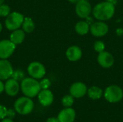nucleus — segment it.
I'll list each match as a JSON object with an SVG mask.
<instances>
[{"label": "nucleus", "mask_w": 123, "mask_h": 122, "mask_svg": "<svg viewBox=\"0 0 123 122\" xmlns=\"http://www.w3.org/2000/svg\"><path fill=\"white\" fill-rule=\"evenodd\" d=\"M115 12V4L109 1H104L97 4L93 9L94 17L99 21L110 19Z\"/></svg>", "instance_id": "f257e3e1"}, {"label": "nucleus", "mask_w": 123, "mask_h": 122, "mask_svg": "<svg viewBox=\"0 0 123 122\" xmlns=\"http://www.w3.org/2000/svg\"><path fill=\"white\" fill-rule=\"evenodd\" d=\"M20 87L24 95L29 98L37 96L41 89L40 83L33 78H24L21 82Z\"/></svg>", "instance_id": "f03ea898"}, {"label": "nucleus", "mask_w": 123, "mask_h": 122, "mask_svg": "<svg viewBox=\"0 0 123 122\" xmlns=\"http://www.w3.org/2000/svg\"><path fill=\"white\" fill-rule=\"evenodd\" d=\"M14 110L21 115L30 114L34 109V103L29 97L19 98L14 104Z\"/></svg>", "instance_id": "7ed1b4c3"}, {"label": "nucleus", "mask_w": 123, "mask_h": 122, "mask_svg": "<svg viewBox=\"0 0 123 122\" xmlns=\"http://www.w3.org/2000/svg\"><path fill=\"white\" fill-rule=\"evenodd\" d=\"M24 16L19 12H12L6 18L5 26L7 29L11 31L17 29L22 26V22L24 21Z\"/></svg>", "instance_id": "20e7f679"}, {"label": "nucleus", "mask_w": 123, "mask_h": 122, "mask_svg": "<svg viewBox=\"0 0 123 122\" xmlns=\"http://www.w3.org/2000/svg\"><path fill=\"white\" fill-rule=\"evenodd\" d=\"M105 99L110 103H117L123 98V91L122 88L116 85H112L107 87L105 91Z\"/></svg>", "instance_id": "39448f33"}, {"label": "nucleus", "mask_w": 123, "mask_h": 122, "mask_svg": "<svg viewBox=\"0 0 123 122\" xmlns=\"http://www.w3.org/2000/svg\"><path fill=\"white\" fill-rule=\"evenodd\" d=\"M27 71L29 75L35 79L42 78L45 75V68L44 65L39 62L31 63L28 65Z\"/></svg>", "instance_id": "423d86ee"}, {"label": "nucleus", "mask_w": 123, "mask_h": 122, "mask_svg": "<svg viewBox=\"0 0 123 122\" xmlns=\"http://www.w3.org/2000/svg\"><path fill=\"white\" fill-rule=\"evenodd\" d=\"M16 45L11 40H4L0 41V58L6 59L9 58L14 52Z\"/></svg>", "instance_id": "0eeeda50"}, {"label": "nucleus", "mask_w": 123, "mask_h": 122, "mask_svg": "<svg viewBox=\"0 0 123 122\" xmlns=\"http://www.w3.org/2000/svg\"><path fill=\"white\" fill-rule=\"evenodd\" d=\"M92 12V6L87 0H79L76 4V13L80 18H87Z\"/></svg>", "instance_id": "6e6552de"}, {"label": "nucleus", "mask_w": 123, "mask_h": 122, "mask_svg": "<svg viewBox=\"0 0 123 122\" xmlns=\"http://www.w3.org/2000/svg\"><path fill=\"white\" fill-rule=\"evenodd\" d=\"M109 27L107 24L102 21L97 22L93 23L90 27V32L94 37H100L107 35L108 32Z\"/></svg>", "instance_id": "1a4fd4ad"}, {"label": "nucleus", "mask_w": 123, "mask_h": 122, "mask_svg": "<svg viewBox=\"0 0 123 122\" xmlns=\"http://www.w3.org/2000/svg\"><path fill=\"white\" fill-rule=\"evenodd\" d=\"M97 61L102 67L105 68H109L113 65L115 60L112 54L107 51H103L99 53L97 56Z\"/></svg>", "instance_id": "9d476101"}, {"label": "nucleus", "mask_w": 123, "mask_h": 122, "mask_svg": "<svg viewBox=\"0 0 123 122\" xmlns=\"http://www.w3.org/2000/svg\"><path fill=\"white\" fill-rule=\"evenodd\" d=\"M13 68L6 59L0 60V80H6L12 76Z\"/></svg>", "instance_id": "9b49d317"}, {"label": "nucleus", "mask_w": 123, "mask_h": 122, "mask_svg": "<svg viewBox=\"0 0 123 122\" xmlns=\"http://www.w3.org/2000/svg\"><path fill=\"white\" fill-rule=\"evenodd\" d=\"M86 86L81 82H76L71 85L70 88V93L73 97L81 98L87 93Z\"/></svg>", "instance_id": "f8f14e48"}, {"label": "nucleus", "mask_w": 123, "mask_h": 122, "mask_svg": "<svg viewBox=\"0 0 123 122\" xmlns=\"http://www.w3.org/2000/svg\"><path fill=\"white\" fill-rule=\"evenodd\" d=\"M38 100L43 106H48L53 101V94L48 89H43L38 93Z\"/></svg>", "instance_id": "ddd939ff"}, {"label": "nucleus", "mask_w": 123, "mask_h": 122, "mask_svg": "<svg viewBox=\"0 0 123 122\" xmlns=\"http://www.w3.org/2000/svg\"><path fill=\"white\" fill-rule=\"evenodd\" d=\"M76 118L75 111L69 107H67L58 114V119L60 122H74Z\"/></svg>", "instance_id": "4468645a"}, {"label": "nucleus", "mask_w": 123, "mask_h": 122, "mask_svg": "<svg viewBox=\"0 0 123 122\" xmlns=\"http://www.w3.org/2000/svg\"><path fill=\"white\" fill-rule=\"evenodd\" d=\"M4 90L7 95L10 96H16L19 90V86L18 81L13 78L8 79L4 85Z\"/></svg>", "instance_id": "2eb2a0df"}, {"label": "nucleus", "mask_w": 123, "mask_h": 122, "mask_svg": "<svg viewBox=\"0 0 123 122\" xmlns=\"http://www.w3.org/2000/svg\"><path fill=\"white\" fill-rule=\"evenodd\" d=\"M66 55L70 61L76 62L81 59L82 56V51L79 47L73 45L67 49Z\"/></svg>", "instance_id": "dca6fc26"}, {"label": "nucleus", "mask_w": 123, "mask_h": 122, "mask_svg": "<svg viewBox=\"0 0 123 122\" xmlns=\"http://www.w3.org/2000/svg\"><path fill=\"white\" fill-rule=\"evenodd\" d=\"M25 35V32L22 29H15L10 35V40L15 45L20 44L23 42Z\"/></svg>", "instance_id": "f3484780"}, {"label": "nucleus", "mask_w": 123, "mask_h": 122, "mask_svg": "<svg viewBox=\"0 0 123 122\" xmlns=\"http://www.w3.org/2000/svg\"><path fill=\"white\" fill-rule=\"evenodd\" d=\"M75 30L79 35H84L89 32V31L90 30V27H89V24L86 22L80 21L76 23L75 26Z\"/></svg>", "instance_id": "a211bd4d"}, {"label": "nucleus", "mask_w": 123, "mask_h": 122, "mask_svg": "<svg viewBox=\"0 0 123 122\" xmlns=\"http://www.w3.org/2000/svg\"><path fill=\"white\" fill-rule=\"evenodd\" d=\"M88 96L90 99L93 100L99 99L102 96V90L97 86H92L87 91Z\"/></svg>", "instance_id": "6ab92c4d"}, {"label": "nucleus", "mask_w": 123, "mask_h": 122, "mask_svg": "<svg viewBox=\"0 0 123 122\" xmlns=\"http://www.w3.org/2000/svg\"><path fill=\"white\" fill-rule=\"evenodd\" d=\"M22 29L24 32L30 33L32 32L35 29V24L32 19L30 17H25L22 22Z\"/></svg>", "instance_id": "aec40b11"}, {"label": "nucleus", "mask_w": 123, "mask_h": 122, "mask_svg": "<svg viewBox=\"0 0 123 122\" xmlns=\"http://www.w3.org/2000/svg\"><path fill=\"white\" fill-rule=\"evenodd\" d=\"M61 102L64 107H71L74 104V97L71 95H66L63 97Z\"/></svg>", "instance_id": "412c9836"}, {"label": "nucleus", "mask_w": 123, "mask_h": 122, "mask_svg": "<svg viewBox=\"0 0 123 122\" xmlns=\"http://www.w3.org/2000/svg\"><path fill=\"white\" fill-rule=\"evenodd\" d=\"M11 77H12V78L16 80L17 81H22L25 78V73L20 69H17V70L13 71Z\"/></svg>", "instance_id": "4be33fe9"}, {"label": "nucleus", "mask_w": 123, "mask_h": 122, "mask_svg": "<svg viewBox=\"0 0 123 122\" xmlns=\"http://www.w3.org/2000/svg\"><path fill=\"white\" fill-rule=\"evenodd\" d=\"M10 14V8L6 4L0 5V16L1 17H7Z\"/></svg>", "instance_id": "5701e85b"}, {"label": "nucleus", "mask_w": 123, "mask_h": 122, "mask_svg": "<svg viewBox=\"0 0 123 122\" xmlns=\"http://www.w3.org/2000/svg\"><path fill=\"white\" fill-rule=\"evenodd\" d=\"M105 45L102 41H97L94 44V50L96 52H99V53L105 51Z\"/></svg>", "instance_id": "b1692460"}, {"label": "nucleus", "mask_w": 123, "mask_h": 122, "mask_svg": "<svg viewBox=\"0 0 123 122\" xmlns=\"http://www.w3.org/2000/svg\"><path fill=\"white\" fill-rule=\"evenodd\" d=\"M40 86L42 89H48L51 86V82L48 78H44L40 82Z\"/></svg>", "instance_id": "393cba45"}, {"label": "nucleus", "mask_w": 123, "mask_h": 122, "mask_svg": "<svg viewBox=\"0 0 123 122\" xmlns=\"http://www.w3.org/2000/svg\"><path fill=\"white\" fill-rule=\"evenodd\" d=\"M7 109L4 106L0 105V119H3L6 116Z\"/></svg>", "instance_id": "a878e982"}, {"label": "nucleus", "mask_w": 123, "mask_h": 122, "mask_svg": "<svg viewBox=\"0 0 123 122\" xmlns=\"http://www.w3.org/2000/svg\"><path fill=\"white\" fill-rule=\"evenodd\" d=\"M15 111L13 109H7V112H6V117H8L9 119H14V116H15Z\"/></svg>", "instance_id": "bb28decb"}, {"label": "nucleus", "mask_w": 123, "mask_h": 122, "mask_svg": "<svg viewBox=\"0 0 123 122\" xmlns=\"http://www.w3.org/2000/svg\"><path fill=\"white\" fill-rule=\"evenodd\" d=\"M46 122H60L58 118H54V117H51L47 119Z\"/></svg>", "instance_id": "cd10ccee"}, {"label": "nucleus", "mask_w": 123, "mask_h": 122, "mask_svg": "<svg viewBox=\"0 0 123 122\" xmlns=\"http://www.w3.org/2000/svg\"><path fill=\"white\" fill-rule=\"evenodd\" d=\"M4 91V84L0 80V93H1Z\"/></svg>", "instance_id": "c85d7f7f"}, {"label": "nucleus", "mask_w": 123, "mask_h": 122, "mask_svg": "<svg viewBox=\"0 0 123 122\" xmlns=\"http://www.w3.org/2000/svg\"><path fill=\"white\" fill-rule=\"evenodd\" d=\"M1 122H14L12 121V119L7 118V119H3V120L1 121Z\"/></svg>", "instance_id": "c756f323"}, {"label": "nucleus", "mask_w": 123, "mask_h": 122, "mask_svg": "<svg viewBox=\"0 0 123 122\" xmlns=\"http://www.w3.org/2000/svg\"><path fill=\"white\" fill-rule=\"evenodd\" d=\"M123 29H117V33L119 35H121L122 33H123Z\"/></svg>", "instance_id": "7c9ffc66"}, {"label": "nucleus", "mask_w": 123, "mask_h": 122, "mask_svg": "<svg viewBox=\"0 0 123 122\" xmlns=\"http://www.w3.org/2000/svg\"><path fill=\"white\" fill-rule=\"evenodd\" d=\"M68 1H69V2H71L72 4H76L79 0H68Z\"/></svg>", "instance_id": "2f4dec72"}, {"label": "nucleus", "mask_w": 123, "mask_h": 122, "mask_svg": "<svg viewBox=\"0 0 123 122\" xmlns=\"http://www.w3.org/2000/svg\"><path fill=\"white\" fill-rule=\"evenodd\" d=\"M116 1L117 0H106V1H109V2H111V3H113V4H115Z\"/></svg>", "instance_id": "473e14b6"}, {"label": "nucleus", "mask_w": 123, "mask_h": 122, "mask_svg": "<svg viewBox=\"0 0 123 122\" xmlns=\"http://www.w3.org/2000/svg\"><path fill=\"white\" fill-rule=\"evenodd\" d=\"M4 0H0V5H1V4H3V3H4Z\"/></svg>", "instance_id": "72a5a7b5"}, {"label": "nucleus", "mask_w": 123, "mask_h": 122, "mask_svg": "<svg viewBox=\"0 0 123 122\" xmlns=\"http://www.w3.org/2000/svg\"><path fill=\"white\" fill-rule=\"evenodd\" d=\"M1 30H2V25H1V24L0 23V32H1Z\"/></svg>", "instance_id": "f704fd0d"}]
</instances>
